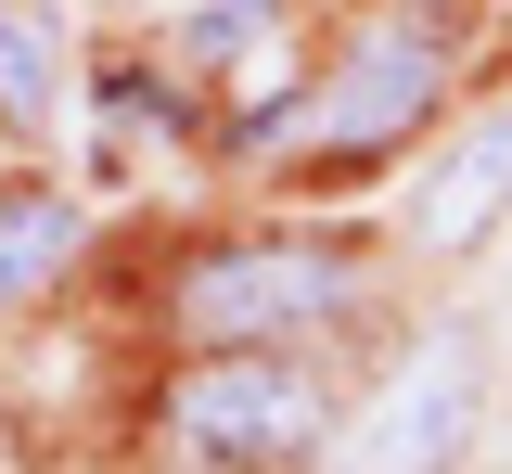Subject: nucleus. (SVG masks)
Listing matches in <instances>:
<instances>
[{
	"instance_id": "obj_7",
	"label": "nucleus",
	"mask_w": 512,
	"mask_h": 474,
	"mask_svg": "<svg viewBox=\"0 0 512 474\" xmlns=\"http://www.w3.org/2000/svg\"><path fill=\"white\" fill-rule=\"evenodd\" d=\"M52 116H64V52H52L39 13L0 0V129H13V141H52Z\"/></svg>"
},
{
	"instance_id": "obj_3",
	"label": "nucleus",
	"mask_w": 512,
	"mask_h": 474,
	"mask_svg": "<svg viewBox=\"0 0 512 474\" xmlns=\"http://www.w3.org/2000/svg\"><path fill=\"white\" fill-rule=\"evenodd\" d=\"M346 308H359V257H333V244H205L167 282V321L192 346H295Z\"/></svg>"
},
{
	"instance_id": "obj_9",
	"label": "nucleus",
	"mask_w": 512,
	"mask_h": 474,
	"mask_svg": "<svg viewBox=\"0 0 512 474\" xmlns=\"http://www.w3.org/2000/svg\"><path fill=\"white\" fill-rule=\"evenodd\" d=\"M436 13H474V0H436Z\"/></svg>"
},
{
	"instance_id": "obj_4",
	"label": "nucleus",
	"mask_w": 512,
	"mask_h": 474,
	"mask_svg": "<svg viewBox=\"0 0 512 474\" xmlns=\"http://www.w3.org/2000/svg\"><path fill=\"white\" fill-rule=\"evenodd\" d=\"M461 423H474V346H423V359H410V385L359 423L346 474H448Z\"/></svg>"
},
{
	"instance_id": "obj_6",
	"label": "nucleus",
	"mask_w": 512,
	"mask_h": 474,
	"mask_svg": "<svg viewBox=\"0 0 512 474\" xmlns=\"http://www.w3.org/2000/svg\"><path fill=\"white\" fill-rule=\"evenodd\" d=\"M64 270H77V205L39 193V180H13V193H0V321L39 308Z\"/></svg>"
},
{
	"instance_id": "obj_1",
	"label": "nucleus",
	"mask_w": 512,
	"mask_h": 474,
	"mask_svg": "<svg viewBox=\"0 0 512 474\" xmlns=\"http://www.w3.org/2000/svg\"><path fill=\"white\" fill-rule=\"evenodd\" d=\"M333 398H320L308 359H282V346H205L180 385H167V436H180L192 462L218 474H269V462H308Z\"/></svg>"
},
{
	"instance_id": "obj_8",
	"label": "nucleus",
	"mask_w": 512,
	"mask_h": 474,
	"mask_svg": "<svg viewBox=\"0 0 512 474\" xmlns=\"http://www.w3.org/2000/svg\"><path fill=\"white\" fill-rule=\"evenodd\" d=\"M269 26H282V0H205V13L180 26V52H192V65H244Z\"/></svg>"
},
{
	"instance_id": "obj_2",
	"label": "nucleus",
	"mask_w": 512,
	"mask_h": 474,
	"mask_svg": "<svg viewBox=\"0 0 512 474\" xmlns=\"http://www.w3.org/2000/svg\"><path fill=\"white\" fill-rule=\"evenodd\" d=\"M436 103H448V39H436V26H410V13H372V26L333 52V77H320L269 141L333 154V167H372V154H397Z\"/></svg>"
},
{
	"instance_id": "obj_5",
	"label": "nucleus",
	"mask_w": 512,
	"mask_h": 474,
	"mask_svg": "<svg viewBox=\"0 0 512 474\" xmlns=\"http://www.w3.org/2000/svg\"><path fill=\"white\" fill-rule=\"evenodd\" d=\"M500 205H512V116H487V129L436 167V193H423L410 231H423L436 257H461V244H487V231H500Z\"/></svg>"
}]
</instances>
